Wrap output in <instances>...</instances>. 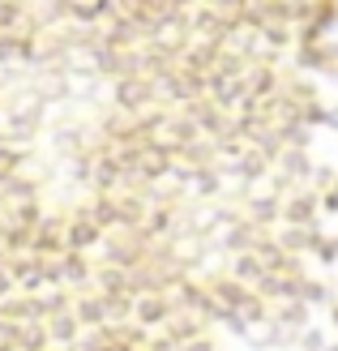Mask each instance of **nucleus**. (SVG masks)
<instances>
[]
</instances>
